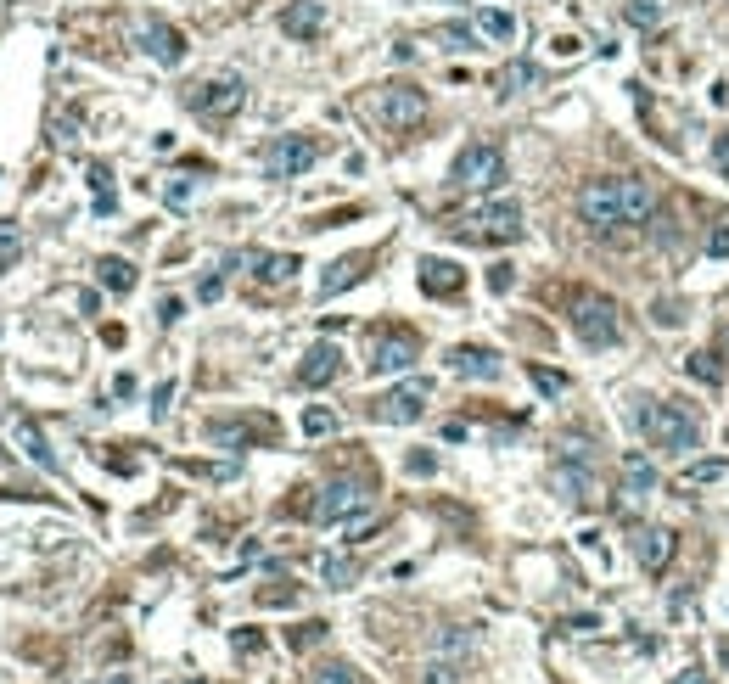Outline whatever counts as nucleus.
<instances>
[{
	"label": "nucleus",
	"mask_w": 729,
	"mask_h": 684,
	"mask_svg": "<svg viewBox=\"0 0 729 684\" xmlns=\"http://www.w3.org/2000/svg\"><path fill=\"white\" fill-rule=\"evenodd\" d=\"M640 432L657 455H690L701 443V421L685 410L679 399H662V404H645L640 410Z\"/></svg>",
	"instance_id": "f257e3e1"
},
{
	"label": "nucleus",
	"mask_w": 729,
	"mask_h": 684,
	"mask_svg": "<svg viewBox=\"0 0 729 684\" xmlns=\"http://www.w3.org/2000/svg\"><path fill=\"white\" fill-rule=\"evenodd\" d=\"M567 320H572V331H578V342H589V348H612V342L623 337V326H617V303L601 298V292H572Z\"/></svg>",
	"instance_id": "f03ea898"
},
{
	"label": "nucleus",
	"mask_w": 729,
	"mask_h": 684,
	"mask_svg": "<svg viewBox=\"0 0 729 684\" xmlns=\"http://www.w3.org/2000/svg\"><path fill=\"white\" fill-rule=\"evenodd\" d=\"M455 236H466V242H516L522 236V202L500 197V202H483V208H472V214L460 219V225H449Z\"/></svg>",
	"instance_id": "7ed1b4c3"
},
{
	"label": "nucleus",
	"mask_w": 729,
	"mask_h": 684,
	"mask_svg": "<svg viewBox=\"0 0 729 684\" xmlns=\"http://www.w3.org/2000/svg\"><path fill=\"white\" fill-rule=\"evenodd\" d=\"M578 214H584V225L595 230V236H606V230H623V225H629L623 174H617V180H584V191H578Z\"/></svg>",
	"instance_id": "20e7f679"
},
{
	"label": "nucleus",
	"mask_w": 729,
	"mask_h": 684,
	"mask_svg": "<svg viewBox=\"0 0 729 684\" xmlns=\"http://www.w3.org/2000/svg\"><path fill=\"white\" fill-rule=\"evenodd\" d=\"M371 511V483H359V477H331L326 488H320L315 499V522L320 528H343V522H354V516Z\"/></svg>",
	"instance_id": "39448f33"
},
{
	"label": "nucleus",
	"mask_w": 729,
	"mask_h": 684,
	"mask_svg": "<svg viewBox=\"0 0 729 684\" xmlns=\"http://www.w3.org/2000/svg\"><path fill=\"white\" fill-rule=\"evenodd\" d=\"M500 180H505V152L494 141H472L455 157V169H449V186L455 191H494Z\"/></svg>",
	"instance_id": "423d86ee"
},
{
	"label": "nucleus",
	"mask_w": 729,
	"mask_h": 684,
	"mask_svg": "<svg viewBox=\"0 0 729 684\" xmlns=\"http://www.w3.org/2000/svg\"><path fill=\"white\" fill-rule=\"evenodd\" d=\"M427 404H432V382L427 376H410V382L387 387L382 399L371 404V421H382V427H410V421H421Z\"/></svg>",
	"instance_id": "0eeeda50"
},
{
	"label": "nucleus",
	"mask_w": 729,
	"mask_h": 684,
	"mask_svg": "<svg viewBox=\"0 0 729 684\" xmlns=\"http://www.w3.org/2000/svg\"><path fill=\"white\" fill-rule=\"evenodd\" d=\"M258 163H264V180H298V174H309L320 163V146L309 135H275Z\"/></svg>",
	"instance_id": "6e6552de"
},
{
	"label": "nucleus",
	"mask_w": 729,
	"mask_h": 684,
	"mask_svg": "<svg viewBox=\"0 0 729 684\" xmlns=\"http://www.w3.org/2000/svg\"><path fill=\"white\" fill-rule=\"evenodd\" d=\"M421 359V342H415V331H376L371 337V359H365V371L371 376H404Z\"/></svg>",
	"instance_id": "1a4fd4ad"
},
{
	"label": "nucleus",
	"mask_w": 729,
	"mask_h": 684,
	"mask_svg": "<svg viewBox=\"0 0 729 684\" xmlns=\"http://www.w3.org/2000/svg\"><path fill=\"white\" fill-rule=\"evenodd\" d=\"M376 118H382L393 135H410V129L427 118V90L421 85H382V96H376Z\"/></svg>",
	"instance_id": "9d476101"
},
{
	"label": "nucleus",
	"mask_w": 729,
	"mask_h": 684,
	"mask_svg": "<svg viewBox=\"0 0 729 684\" xmlns=\"http://www.w3.org/2000/svg\"><path fill=\"white\" fill-rule=\"evenodd\" d=\"M550 483H556V494L567 499V505H578V511H589V505L601 499V477L589 471V460H584V449H578V443H572V460H556Z\"/></svg>",
	"instance_id": "9b49d317"
},
{
	"label": "nucleus",
	"mask_w": 729,
	"mask_h": 684,
	"mask_svg": "<svg viewBox=\"0 0 729 684\" xmlns=\"http://www.w3.org/2000/svg\"><path fill=\"white\" fill-rule=\"evenodd\" d=\"M186 101H191V113H202V118H230V113H242L247 85L236 79V73H225V79H214V85H197Z\"/></svg>",
	"instance_id": "f8f14e48"
},
{
	"label": "nucleus",
	"mask_w": 729,
	"mask_h": 684,
	"mask_svg": "<svg viewBox=\"0 0 729 684\" xmlns=\"http://www.w3.org/2000/svg\"><path fill=\"white\" fill-rule=\"evenodd\" d=\"M135 40H141V51L158 68H180L186 62V34L174 29V23H163V17H146L141 29H135Z\"/></svg>",
	"instance_id": "ddd939ff"
},
{
	"label": "nucleus",
	"mask_w": 729,
	"mask_h": 684,
	"mask_svg": "<svg viewBox=\"0 0 729 684\" xmlns=\"http://www.w3.org/2000/svg\"><path fill=\"white\" fill-rule=\"evenodd\" d=\"M449 371L466 376V382H500L505 359L494 348H483V342H460V348H449Z\"/></svg>",
	"instance_id": "4468645a"
},
{
	"label": "nucleus",
	"mask_w": 729,
	"mask_h": 684,
	"mask_svg": "<svg viewBox=\"0 0 729 684\" xmlns=\"http://www.w3.org/2000/svg\"><path fill=\"white\" fill-rule=\"evenodd\" d=\"M634 561H640L645 578H662L673 561V550H679V539H673V528H634Z\"/></svg>",
	"instance_id": "2eb2a0df"
},
{
	"label": "nucleus",
	"mask_w": 729,
	"mask_h": 684,
	"mask_svg": "<svg viewBox=\"0 0 729 684\" xmlns=\"http://www.w3.org/2000/svg\"><path fill=\"white\" fill-rule=\"evenodd\" d=\"M242 264H247V270H253L264 286H286L292 275L303 270L292 253H258V247H253V253H230V258H225V270H242Z\"/></svg>",
	"instance_id": "dca6fc26"
},
{
	"label": "nucleus",
	"mask_w": 729,
	"mask_h": 684,
	"mask_svg": "<svg viewBox=\"0 0 729 684\" xmlns=\"http://www.w3.org/2000/svg\"><path fill=\"white\" fill-rule=\"evenodd\" d=\"M337 376H343V348H337V342H315L298 365V387H326V382H337Z\"/></svg>",
	"instance_id": "f3484780"
},
{
	"label": "nucleus",
	"mask_w": 729,
	"mask_h": 684,
	"mask_svg": "<svg viewBox=\"0 0 729 684\" xmlns=\"http://www.w3.org/2000/svg\"><path fill=\"white\" fill-rule=\"evenodd\" d=\"M415 281H421V292H427V298H455L460 286H466V270H460L455 258H421Z\"/></svg>",
	"instance_id": "a211bd4d"
},
{
	"label": "nucleus",
	"mask_w": 729,
	"mask_h": 684,
	"mask_svg": "<svg viewBox=\"0 0 729 684\" xmlns=\"http://www.w3.org/2000/svg\"><path fill=\"white\" fill-rule=\"evenodd\" d=\"M320 29H326V0H292L281 12L286 40H320Z\"/></svg>",
	"instance_id": "6ab92c4d"
},
{
	"label": "nucleus",
	"mask_w": 729,
	"mask_h": 684,
	"mask_svg": "<svg viewBox=\"0 0 729 684\" xmlns=\"http://www.w3.org/2000/svg\"><path fill=\"white\" fill-rule=\"evenodd\" d=\"M12 443L23 449V460H34L40 471H57V455H51V443H45L34 415H12Z\"/></svg>",
	"instance_id": "aec40b11"
},
{
	"label": "nucleus",
	"mask_w": 729,
	"mask_h": 684,
	"mask_svg": "<svg viewBox=\"0 0 729 684\" xmlns=\"http://www.w3.org/2000/svg\"><path fill=\"white\" fill-rule=\"evenodd\" d=\"M365 275H371V253H348V258H337V264H326V275H320V298H337V292L359 286Z\"/></svg>",
	"instance_id": "412c9836"
},
{
	"label": "nucleus",
	"mask_w": 729,
	"mask_h": 684,
	"mask_svg": "<svg viewBox=\"0 0 729 684\" xmlns=\"http://www.w3.org/2000/svg\"><path fill=\"white\" fill-rule=\"evenodd\" d=\"M617 471H623V494H629V499H651V494H657V466H651L645 449H629V455L617 460Z\"/></svg>",
	"instance_id": "4be33fe9"
},
{
	"label": "nucleus",
	"mask_w": 729,
	"mask_h": 684,
	"mask_svg": "<svg viewBox=\"0 0 729 684\" xmlns=\"http://www.w3.org/2000/svg\"><path fill=\"white\" fill-rule=\"evenodd\" d=\"M623 202H629V225H645L657 214V186L640 180V174H623Z\"/></svg>",
	"instance_id": "5701e85b"
},
{
	"label": "nucleus",
	"mask_w": 729,
	"mask_h": 684,
	"mask_svg": "<svg viewBox=\"0 0 729 684\" xmlns=\"http://www.w3.org/2000/svg\"><path fill=\"white\" fill-rule=\"evenodd\" d=\"M533 85H539V68H533V62H522V57H516V62H505V68H500V79H494V90H500L505 101H511V96H522V90H533Z\"/></svg>",
	"instance_id": "b1692460"
},
{
	"label": "nucleus",
	"mask_w": 729,
	"mask_h": 684,
	"mask_svg": "<svg viewBox=\"0 0 729 684\" xmlns=\"http://www.w3.org/2000/svg\"><path fill=\"white\" fill-rule=\"evenodd\" d=\"M421 684H466V656L432 651V662L421 668Z\"/></svg>",
	"instance_id": "393cba45"
},
{
	"label": "nucleus",
	"mask_w": 729,
	"mask_h": 684,
	"mask_svg": "<svg viewBox=\"0 0 729 684\" xmlns=\"http://www.w3.org/2000/svg\"><path fill=\"white\" fill-rule=\"evenodd\" d=\"M96 275H101V286H107V292H118V298H124V292H135V264H129V258H101Z\"/></svg>",
	"instance_id": "a878e982"
},
{
	"label": "nucleus",
	"mask_w": 729,
	"mask_h": 684,
	"mask_svg": "<svg viewBox=\"0 0 729 684\" xmlns=\"http://www.w3.org/2000/svg\"><path fill=\"white\" fill-rule=\"evenodd\" d=\"M718 477H729V460H696V466H685L679 471V488H707V483H718Z\"/></svg>",
	"instance_id": "bb28decb"
},
{
	"label": "nucleus",
	"mask_w": 729,
	"mask_h": 684,
	"mask_svg": "<svg viewBox=\"0 0 729 684\" xmlns=\"http://www.w3.org/2000/svg\"><path fill=\"white\" fill-rule=\"evenodd\" d=\"M477 34H488V40H516V17L500 12V6H483V12H477Z\"/></svg>",
	"instance_id": "cd10ccee"
},
{
	"label": "nucleus",
	"mask_w": 729,
	"mask_h": 684,
	"mask_svg": "<svg viewBox=\"0 0 729 684\" xmlns=\"http://www.w3.org/2000/svg\"><path fill=\"white\" fill-rule=\"evenodd\" d=\"M432 40L449 45V51H472V45H477V23H444V29H432Z\"/></svg>",
	"instance_id": "c85d7f7f"
},
{
	"label": "nucleus",
	"mask_w": 729,
	"mask_h": 684,
	"mask_svg": "<svg viewBox=\"0 0 729 684\" xmlns=\"http://www.w3.org/2000/svg\"><path fill=\"white\" fill-rule=\"evenodd\" d=\"M320 578H326L331 589H348V584L359 578V567H354L348 556H320Z\"/></svg>",
	"instance_id": "c756f323"
},
{
	"label": "nucleus",
	"mask_w": 729,
	"mask_h": 684,
	"mask_svg": "<svg viewBox=\"0 0 729 684\" xmlns=\"http://www.w3.org/2000/svg\"><path fill=\"white\" fill-rule=\"evenodd\" d=\"M472 645H477V634L472 628H460V623H449L444 634H438V651L444 656H472Z\"/></svg>",
	"instance_id": "7c9ffc66"
},
{
	"label": "nucleus",
	"mask_w": 729,
	"mask_h": 684,
	"mask_svg": "<svg viewBox=\"0 0 729 684\" xmlns=\"http://www.w3.org/2000/svg\"><path fill=\"white\" fill-rule=\"evenodd\" d=\"M17 253H23V230H17V219H0V270H12Z\"/></svg>",
	"instance_id": "2f4dec72"
},
{
	"label": "nucleus",
	"mask_w": 729,
	"mask_h": 684,
	"mask_svg": "<svg viewBox=\"0 0 729 684\" xmlns=\"http://www.w3.org/2000/svg\"><path fill=\"white\" fill-rule=\"evenodd\" d=\"M685 371L696 376V382H707V387L724 382V365H718V354H690V359H685Z\"/></svg>",
	"instance_id": "473e14b6"
},
{
	"label": "nucleus",
	"mask_w": 729,
	"mask_h": 684,
	"mask_svg": "<svg viewBox=\"0 0 729 684\" xmlns=\"http://www.w3.org/2000/svg\"><path fill=\"white\" fill-rule=\"evenodd\" d=\"M90 186H96V214H113V208H118V191H113V174L101 169V163L90 169Z\"/></svg>",
	"instance_id": "72a5a7b5"
},
{
	"label": "nucleus",
	"mask_w": 729,
	"mask_h": 684,
	"mask_svg": "<svg viewBox=\"0 0 729 684\" xmlns=\"http://www.w3.org/2000/svg\"><path fill=\"white\" fill-rule=\"evenodd\" d=\"M303 432H309V438H326V432H337V410H326V404H309V410H303Z\"/></svg>",
	"instance_id": "f704fd0d"
},
{
	"label": "nucleus",
	"mask_w": 729,
	"mask_h": 684,
	"mask_svg": "<svg viewBox=\"0 0 729 684\" xmlns=\"http://www.w3.org/2000/svg\"><path fill=\"white\" fill-rule=\"evenodd\" d=\"M662 17H668V12H662V0H629V23H634V29H657Z\"/></svg>",
	"instance_id": "c9c22d12"
},
{
	"label": "nucleus",
	"mask_w": 729,
	"mask_h": 684,
	"mask_svg": "<svg viewBox=\"0 0 729 684\" xmlns=\"http://www.w3.org/2000/svg\"><path fill=\"white\" fill-rule=\"evenodd\" d=\"M533 387H539V393H544V399H561V393H567V376H561V371H544V365H533Z\"/></svg>",
	"instance_id": "e433bc0d"
},
{
	"label": "nucleus",
	"mask_w": 729,
	"mask_h": 684,
	"mask_svg": "<svg viewBox=\"0 0 729 684\" xmlns=\"http://www.w3.org/2000/svg\"><path fill=\"white\" fill-rule=\"evenodd\" d=\"M315 684H359V673L348 668V662H326V668L315 673Z\"/></svg>",
	"instance_id": "4c0bfd02"
},
{
	"label": "nucleus",
	"mask_w": 729,
	"mask_h": 684,
	"mask_svg": "<svg viewBox=\"0 0 729 684\" xmlns=\"http://www.w3.org/2000/svg\"><path fill=\"white\" fill-rule=\"evenodd\" d=\"M601 628V617L595 612H578V617H561V634H595Z\"/></svg>",
	"instance_id": "58836bf2"
},
{
	"label": "nucleus",
	"mask_w": 729,
	"mask_h": 684,
	"mask_svg": "<svg viewBox=\"0 0 729 684\" xmlns=\"http://www.w3.org/2000/svg\"><path fill=\"white\" fill-rule=\"evenodd\" d=\"M326 640V623H303V628H292V651H303V645H320Z\"/></svg>",
	"instance_id": "ea45409f"
},
{
	"label": "nucleus",
	"mask_w": 729,
	"mask_h": 684,
	"mask_svg": "<svg viewBox=\"0 0 729 684\" xmlns=\"http://www.w3.org/2000/svg\"><path fill=\"white\" fill-rule=\"evenodd\" d=\"M550 51H556V57H584V40H578V34H556V40H550Z\"/></svg>",
	"instance_id": "a19ab883"
},
{
	"label": "nucleus",
	"mask_w": 729,
	"mask_h": 684,
	"mask_svg": "<svg viewBox=\"0 0 729 684\" xmlns=\"http://www.w3.org/2000/svg\"><path fill=\"white\" fill-rule=\"evenodd\" d=\"M404 471H410V477H432V471H438V460H432L427 449H415V455L404 460Z\"/></svg>",
	"instance_id": "79ce46f5"
},
{
	"label": "nucleus",
	"mask_w": 729,
	"mask_h": 684,
	"mask_svg": "<svg viewBox=\"0 0 729 684\" xmlns=\"http://www.w3.org/2000/svg\"><path fill=\"white\" fill-rule=\"evenodd\" d=\"M511 264H494V270H488V286H494V292H511Z\"/></svg>",
	"instance_id": "37998d69"
},
{
	"label": "nucleus",
	"mask_w": 729,
	"mask_h": 684,
	"mask_svg": "<svg viewBox=\"0 0 729 684\" xmlns=\"http://www.w3.org/2000/svg\"><path fill=\"white\" fill-rule=\"evenodd\" d=\"M180 314H186V303H180V298H163V303H158V320H163V326H174Z\"/></svg>",
	"instance_id": "c03bdc74"
},
{
	"label": "nucleus",
	"mask_w": 729,
	"mask_h": 684,
	"mask_svg": "<svg viewBox=\"0 0 729 684\" xmlns=\"http://www.w3.org/2000/svg\"><path fill=\"white\" fill-rule=\"evenodd\" d=\"M169 399H174V382H163L158 393H152V415H158V421L169 415Z\"/></svg>",
	"instance_id": "a18cd8bd"
},
{
	"label": "nucleus",
	"mask_w": 729,
	"mask_h": 684,
	"mask_svg": "<svg viewBox=\"0 0 729 684\" xmlns=\"http://www.w3.org/2000/svg\"><path fill=\"white\" fill-rule=\"evenodd\" d=\"M707 253H713V258H729V230H724V225L707 236Z\"/></svg>",
	"instance_id": "49530a36"
},
{
	"label": "nucleus",
	"mask_w": 729,
	"mask_h": 684,
	"mask_svg": "<svg viewBox=\"0 0 729 684\" xmlns=\"http://www.w3.org/2000/svg\"><path fill=\"white\" fill-rule=\"evenodd\" d=\"M219 292H225V275H208V281L197 286V298H202V303H214Z\"/></svg>",
	"instance_id": "de8ad7c7"
},
{
	"label": "nucleus",
	"mask_w": 729,
	"mask_h": 684,
	"mask_svg": "<svg viewBox=\"0 0 729 684\" xmlns=\"http://www.w3.org/2000/svg\"><path fill=\"white\" fill-rule=\"evenodd\" d=\"M169 202H174V208H186V202H191V180H186V174L169 186Z\"/></svg>",
	"instance_id": "09e8293b"
},
{
	"label": "nucleus",
	"mask_w": 729,
	"mask_h": 684,
	"mask_svg": "<svg viewBox=\"0 0 729 684\" xmlns=\"http://www.w3.org/2000/svg\"><path fill=\"white\" fill-rule=\"evenodd\" d=\"M713 163L729 174V135H718V141H713Z\"/></svg>",
	"instance_id": "8fccbe9b"
},
{
	"label": "nucleus",
	"mask_w": 729,
	"mask_h": 684,
	"mask_svg": "<svg viewBox=\"0 0 729 684\" xmlns=\"http://www.w3.org/2000/svg\"><path fill=\"white\" fill-rule=\"evenodd\" d=\"M673 684H713V679H707V673H701V668H685V673H679V679H673Z\"/></svg>",
	"instance_id": "3c124183"
},
{
	"label": "nucleus",
	"mask_w": 729,
	"mask_h": 684,
	"mask_svg": "<svg viewBox=\"0 0 729 684\" xmlns=\"http://www.w3.org/2000/svg\"><path fill=\"white\" fill-rule=\"evenodd\" d=\"M101 684H129V673H107V679H101Z\"/></svg>",
	"instance_id": "603ef678"
},
{
	"label": "nucleus",
	"mask_w": 729,
	"mask_h": 684,
	"mask_svg": "<svg viewBox=\"0 0 729 684\" xmlns=\"http://www.w3.org/2000/svg\"><path fill=\"white\" fill-rule=\"evenodd\" d=\"M718 656H724V668H729V645H724V651H718Z\"/></svg>",
	"instance_id": "864d4df0"
},
{
	"label": "nucleus",
	"mask_w": 729,
	"mask_h": 684,
	"mask_svg": "<svg viewBox=\"0 0 729 684\" xmlns=\"http://www.w3.org/2000/svg\"><path fill=\"white\" fill-rule=\"evenodd\" d=\"M724 354H729V331H724Z\"/></svg>",
	"instance_id": "5fc2aeb1"
}]
</instances>
